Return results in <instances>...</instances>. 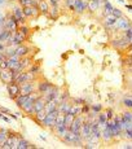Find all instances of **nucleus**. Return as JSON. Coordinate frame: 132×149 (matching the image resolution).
<instances>
[{"label":"nucleus","instance_id":"c03bdc74","mask_svg":"<svg viewBox=\"0 0 132 149\" xmlns=\"http://www.w3.org/2000/svg\"><path fill=\"white\" fill-rule=\"evenodd\" d=\"M60 0H48V4H51L52 7H58Z\"/></svg>","mask_w":132,"mask_h":149},{"label":"nucleus","instance_id":"dca6fc26","mask_svg":"<svg viewBox=\"0 0 132 149\" xmlns=\"http://www.w3.org/2000/svg\"><path fill=\"white\" fill-rule=\"evenodd\" d=\"M58 104H60V99H54V100H51V101H47V105H45V111H47V114L53 111L54 109H57Z\"/></svg>","mask_w":132,"mask_h":149},{"label":"nucleus","instance_id":"cd10ccee","mask_svg":"<svg viewBox=\"0 0 132 149\" xmlns=\"http://www.w3.org/2000/svg\"><path fill=\"white\" fill-rule=\"evenodd\" d=\"M28 99V96H26V95H21V93H19L18 96L16 97V99H14V102H16L17 105H18L19 108L22 107V105L25 104V102H26V100Z\"/></svg>","mask_w":132,"mask_h":149},{"label":"nucleus","instance_id":"37998d69","mask_svg":"<svg viewBox=\"0 0 132 149\" xmlns=\"http://www.w3.org/2000/svg\"><path fill=\"white\" fill-rule=\"evenodd\" d=\"M0 69H8V58L3 60L1 64H0Z\"/></svg>","mask_w":132,"mask_h":149},{"label":"nucleus","instance_id":"f257e3e1","mask_svg":"<svg viewBox=\"0 0 132 149\" xmlns=\"http://www.w3.org/2000/svg\"><path fill=\"white\" fill-rule=\"evenodd\" d=\"M58 114H60V110L58 109H54L53 111H51V113L47 114V117H45V119L43 121L42 125L45 126V127H48V128H51V130H54V127H56V118Z\"/></svg>","mask_w":132,"mask_h":149},{"label":"nucleus","instance_id":"412c9836","mask_svg":"<svg viewBox=\"0 0 132 149\" xmlns=\"http://www.w3.org/2000/svg\"><path fill=\"white\" fill-rule=\"evenodd\" d=\"M9 36H10V31L8 30V29H3V30L0 31V43H4V44H7Z\"/></svg>","mask_w":132,"mask_h":149},{"label":"nucleus","instance_id":"ddd939ff","mask_svg":"<svg viewBox=\"0 0 132 149\" xmlns=\"http://www.w3.org/2000/svg\"><path fill=\"white\" fill-rule=\"evenodd\" d=\"M45 105H47V101H45L44 96H40L39 99H36L35 101H34V109H35V113L39 110H43V109H45Z\"/></svg>","mask_w":132,"mask_h":149},{"label":"nucleus","instance_id":"423d86ee","mask_svg":"<svg viewBox=\"0 0 132 149\" xmlns=\"http://www.w3.org/2000/svg\"><path fill=\"white\" fill-rule=\"evenodd\" d=\"M18 21L14 18L13 16H10L8 19H5V25H4V29H8L10 33H17L18 31Z\"/></svg>","mask_w":132,"mask_h":149},{"label":"nucleus","instance_id":"864d4df0","mask_svg":"<svg viewBox=\"0 0 132 149\" xmlns=\"http://www.w3.org/2000/svg\"><path fill=\"white\" fill-rule=\"evenodd\" d=\"M123 148H128V149H132V145H131V144H126V145H123Z\"/></svg>","mask_w":132,"mask_h":149},{"label":"nucleus","instance_id":"6e6d98bb","mask_svg":"<svg viewBox=\"0 0 132 149\" xmlns=\"http://www.w3.org/2000/svg\"><path fill=\"white\" fill-rule=\"evenodd\" d=\"M4 3H5V0H0V5H1V4H4Z\"/></svg>","mask_w":132,"mask_h":149},{"label":"nucleus","instance_id":"58836bf2","mask_svg":"<svg viewBox=\"0 0 132 149\" xmlns=\"http://www.w3.org/2000/svg\"><path fill=\"white\" fill-rule=\"evenodd\" d=\"M111 14H113L115 18H119V17H122L123 16V13H122V10L118 9V8H113V12H111Z\"/></svg>","mask_w":132,"mask_h":149},{"label":"nucleus","instance_id":"473e14b6","mask_svg":"<svg viewBox=\"0 0 132 149\" xmlns=\"http://www.w3.org/2000/svg\"><path fill=\"white\" fill-rule=\"evenodd\" d=\"M18 33H21L22 35H25V36H27L28 34H30V29H28L26 25H21V26H18Z\"/></svg>","mask_w":132,"mask_h":149},{"label":"nucleus","instance_id":"393cba45","mask_svg":"<svg viewBox=\"0 0 132 149\" xmlns=\"http://www.w3.org/2000/svg\"><path fill=\"white\" fill-rule=\"evenodd\" d=\"M115 21H117V18L113 16V14H108V16H105V21H104V24H105V26L111 27V26H114Z\"/></svg>","mask_w":132,"mask_h":149},{"label":"nucleus","instance_id":"052dcab7","mask_svg":"<svg viewBox=\"0 0 132 149\" xmlns=\"http://www.w3.org/2000/svg\"><path fill=\"white\" fill-rule=\"evenodd\" d=\"M131 97H132V96H131Z\"/></svg>","mask_w":132,"mask_h":149},{"label":"nucleus","instance_id":"a211bd4d","mask_svg":"<svg viewBox=\"0 0 132 149\" xmlns=\"http://www.w3.org/2000/svg\"><path fill=\"white\" fill-rule=\"evenodd\" d=\"M54 131H56L57 136L61 137V139H64V137L69 134V128L66 127L65 125H62V126H57V127L54 128Z\"/></svg>","mask_w":132,"mask_h":149},{"label":"nucleus","instance_id":"0eeeda50","mask_svg":"<svg viewBox=\"0 0 132 149\" xmlns=\"http://www.w3.org/2000/svg\"><path fill=\"white\" fill-rule=\"evenodd\" d=\"M80 135L84 140H88L90 139V136L92 135V130H91V122L85 121L83 122L82 127H80Z\"/></svg>","mask_w":132,"mask_h":149},{"label":"nucleus","instance_id":"4be33fe9","mask_svg":"<svg viewBox=\"0 0 132 149\" xmlns=\"http://www.w3.org/2000/svg\"><path fill=\"white\" fill-rule=\"evenodd\" d=\"M70 107H71V104H69L67 101H61L58 104V107H57V109L60 110V113H69V110H70Z\"/></svg>","mask_w":132,"mask_h":149},{"label":"nucleus","instance_id":"9b49d317","mask_svg":"<svg viewBox=\"0 0 132 149\" xmlns=\"http://www.w3.org/2000/svg\"><path fill=\"white\" fill-rule=\"evenodd\" d=\"M88 9V1L85 0H74V10L76 13H83Z\"/></svg>","mask_w":132,"mask_h":149},{"label":"nucleus","instance_id":"aec40b11","mask_svg":"<svg viewBox=\"0 0 132 149\" xmlns=\"http://www.w3.org/2000/svg\"><path fill=\"white\" fill-rule=\"evenodd\" d=\"M38 9H39V12L42 14H48V13H49V4H48V1H45V0L39 1Z\"/></svg>","mask_w":132,"mask_h":149},{"label":"nucleus","instance_id":"a878e982","mask_svg":"<svg viewBox=\"0 0 132 149\" xmlns=\"http://www.w3.org/2000/svg\"><path fill=\"white\" fill-rule=\"evenodd\" d=\"M69 113H71V114H74V116H80L82 114V105H76V104H74V105H71L70 107V110H69Z\"/></svg>","mask_w":132,"mask_h":149},{"label":"nucleus","instance_id":"c9c22d12","mask_svg":"<svg viewBox=\"0 0 132 149\" xmlns=\"http://www.w3.org/2000/svg\"><path fill=\"white\" fill-rule=\"evenodd\" d=\"M64 122H65V114L64 113H60L58 116H57V118H56V127L57 126H62L64 125ZM54 127V128H56Z\"/></svg>","mask_w":132,"mask_h":149},{"label":"nucleus","instance_id":"9d476101","mask_svg":"<svg viewBox=\"0 0 132 149\" xmlns=\"http://www.w3.org/2000/svg\"><path fill=\"white\" fill-rule=\"evenodd\" d=\"M21 109L25 111L26 114L28 116H35V109H34V100H31L30 97L26 100V102H25L24 105L21 107Z\"/></svg>","mask_w":132,"mask_h":149},{"label":"nucleus","instance_id":"7ed1b4c3","mask_svg":"<svg viewBox=\"0 0 132 149\" xmlns=\"http://www.w3.org/2000/svg\"><path fill=\"white\" fill-rule=\"evenodd\" d=\"M132 26L131 25V22H130V19H127V18H124V17H119V18H117V21H115V24H114V26L113 27H115V29H118V30H128Z\"/></svg>","mask_w":132,"mask_h":149},{"label":"nucleus","instance_id":"f704fd0d","mask_svg":"<svg viewBox=\"0 0 132 149\" xmlns=\"http://www.w3.org/2000/svg\"><path fill=\"white\" fill-rule=\"evenodd\" d=\"M8 130H5V128H1L0 130V144H3V143L7 140V137H8Z\"/></svg>","mask_w":132,"mask_h":149},{"label":"nucleus","instance_id":"f3484780","mask_svg":"<svg viewBox=\"0 0 132 149\" xmlns=\"http://www.w3.org/2000/svg\"><path fill=\"white\" fill-rule=\"evenodd\" d=\"M52 87H53V86L51 84V83H48V82L43 81V82H40L39 84H38V91H40V92H42L43 95H45V93H47L48 91H49Z\"/></svg>","mask_w":132,"mask_h":149},{"label":"nucleus","instance_id":"20e7f679","mask_svg":"<svg viewBox=\"0 0 132 149\" xmlns=\"http://www.w3.org/2000/svg\"><path fill=\"white\" fill-rule=\"evenodd\" d=\"M35 91V84L33 82H25L22 84H19V93L21 95L28 96L30 93H33Z\"/></svg>","mask_w":132,"mask_h":149},{"label":"nucleus","instance_id":"3c124183","mask_svg":"<svg viewBox=\"0 0 132 149\" xmlns=\"http://www.w3.org/2000/svg\"><path fill=\"white\" fill-rule=\"evenodd\" d=\"M3 51H5V44L4 43H0V52H3Z\"/></svg>","mask_w":132,"mask_h":149},{"label":"nucleus","instance_id":"e433bc0d","mask_svg":"<svg viewBox=\"0 0 132 149\" xmlns=\"http://www.w3.org/2000/svg\"><path fill=\"white\" fill-rule=\"evenodd\" d=\"M123 105L127 109H132V97L131 96L124 97V99H123Z\"/></svg>","mask_w":132,"mask_h":149},{"label":"nucleus","instance_id":"2f4dec72","mask_svg":"<svg viewBox=\"0 0 132 149\" xmlns=\"http://www.w3.org/2000/svg\"><path fill=\"white\" fill-rule=\"evenodd\" d=\"M30 148V143L26 141V140L22 137L21 140H19V143H18V147H17V149H28Z\"/></svg>","mask_w":132,"mask_h":149},{"label":"nucleus","instance_id":"09e8293b","mask_svg":"<svg viewBox=\"0 0 132 149\" xmlns=\"http://www.w3.org/2000/svg\"><path fill=\"white\" fill-rule=\"evenodd\" d=\"M0 119H3V121H5V122H7V123H9V122H10V119H9V118H8V117L3 116V113H1V111H0Z\"/></svg>","mask_w":132,"mask_h":149},{"label":"nucleus","instance_id":"603ef678","mask_svg":"<svg viewBox=\"0 0 132 149\" xmlns=\"http://www.w3.org/2000/svg\"><path fill=\"white\" fill-rule=\"evenodd\" d=\"M128 47H130V49H128V51H130V52H128V53H130V56H132V43H131L130 45H128Z\"/></svg>","mask_w":132,"mask_h":149},{"label":"nucleus","instance_id":"72a5a7b5","mask_svg":"<svg viewBox=\"0 0 132 149\" xmlns=\"http://www.w3.org/2000/svg\"><path fill=\"white\" fill-rule=\"evenodd\" d=\"M122 119H123L124 122H132V111L126 110L124 113L122 114Z\"/></svg>","mask_w":132,"mask_h":149},{"label":"nucleus","instance_id":"6e6552de","mask_svg":"<svg viewBox=\"0 0 132 149\" xmlns=\"http://www.w3.org/2000/svg\"><path fill=\"white\" fill-rule=\"evenodd\" d=\"M12 16L17 19V21H18V24H21V25H24V24H25V21H26V16H25V13H24V8H22V7H17V8H14Z\"/></svg>","mask_w":132,"mask_h":149},{"label":"nucleus","instance_id":"b1692460","mask_svg":"<svg viewBox=\"0 0 132 149\" xmlns=\"http://www.w3.org/2000/svg\"><path fill=\"white\" fill-rule=\"evenodd\" d=\"M97 122L100 125V128H104L106 122H108V117H106L105 113H99L97 114Z\"/></svg>","mask_w":132,"mask_h":149},{"label":"nucleus","instance_id":"a18cd8bd","mask_svg":"<svg viewBox=\"0 0 132 149\" xmlns=\"http://www.w3.org/2000/svg\"><path fill=\"white\" fill-rule=\"evenodd\" d=\"M106 117H108V119H111L114 117V114H113V110H111V109H109V110H106Z\"/></svg>","mask_w":132,"mask_h":149},{"label":"nucleus","instance_id":"a19ab883","mask_svg":"<svg viewBox=\"0 0 132 149\" xmlns=\"http://www.w3.org/2000/svg\"><path fill=\"white\" fill-rule=\"evenodd\" d=\"M124 137L128 140H132V128H128L124 131Z\"/></svg>","mask_w":132,"mask_h":149},{"label":"nucleus","instance_id":"4c0bfd02","mask_svg":"<svg viewBox=\"0 0 132 149\" xmlns=\"http://www.w3.org/2000/svg\"><path fill=\"white\" fill-rule=\"evenodd\" d=\"M28 71H31L33 74H38V73H40V66H39L38 64H36V65L33 64L30 66V69H28Z\"/></svg>","mask_w":132,"mask_h":149},{"label":"nucleus","instance_id":"5fc2aeb1","mask_svg":"<svg viewBox=\"0 0 132 149\" xmlns=\"http://www.w3.org/2000/svg\"><path fill=\"white\" fill-rule=\"evenodd\" d=\"M126 7H127V9H130V10H132V5H128V4H126Z\"/></svg>","mask_w":132,"mask_h":149},{"label":"nucleus","instance_id":"bf43d9fd","mask_svg":"<svg viewBox=\"0 0 132 149\" xmlns=\"http://www.w3.org/2000/svg\"><path fill=\"white\" fill-rule=\"evenodd\" d=\"M93 1H97V0H93Z\"/></svg>","mask_w":132,"mask_h":149},{"label":"nucleus","instance_id":"ea45409f","mask_svg":"<svg viewBox=\"0 0 132 149\" xmlns=\"http://www.w3.org/2000/svg\"><path fill=\"white\" fill-rule=\"evenodd\" d=\"M65 5L69 8V9L74 10V0H65Z\"/></svg>","mask_w":132,"mask_h":149},{"label":"nucleus","instance_id":"c85d7f7f","mask_svg":"<svg viewBox=\"0 0 132 149\" xmlns=\"http://www.w3.org/2000/svg\"><path fill=\"white\" fill-rule=\"evenodd\" d=\"M99 8H100L99 1H93V0H90V1H88V9H90L91 12H96Z\"/></svg>","mask_w":132,"mask_h":149},{"label":"nucleus","instance_id":"c756f323","mask_svg":"<svg viewBox=\"0 0 132 149\" xmlns=\"http://www.w3.org/2000/svg\"><path fill=\"white\" fill-rule=\"evenodd\" d=\"M58 7H52V8H49V13H48V14H49V17H51V18H52V19H56L57 18V17H58Z\"/></svg>","mask_w":132,"mask_h":149},{"label":"nucleus","instance_id":"8fccbe9b","mask_svg":"<svg viewBox=\"0 0 132 149\" xmlns=\"http://www.w3.org/2000/svg\"><path fill=\"white\" fill-rule=\"evenodd\" d=\"M5 58H7V56H5V53L0 52V64H1V61H3V60H5Z\"/></svg>","mask_w":132,"mask_h":149},{"label":"nucleus","instance_id":"6ab92c4d","mask_svg":"<svg viewBox=\"0 0 132 149\" xmlns=\"http://www.w3.org/2000/svg\"><path fill=\"white\" fill-rule=\"evenodd\" d=\"M25 40H26V36L22 35L21 33H18V31H17V33L14 34V39H13V44L12 45H13V47H14V45H16V47H17V45H21V44H24Z\"/></svg>","mask_w":132,"mask_h":149},{"label":"nucleus","instance_id":"4468645a","mask_svg":"<svg viewBox=\"0 0 132 149\" xmlns=\"http://www.w3.org/2000/svg\"><path fill=\"white\" fill-rule=\"evenodd\" d=\"M28 51H30V48H28L27 45H25V44L17 45V47L14 48V52H16V54H17L18 57H25V56H27Z\"/></svg>","mask_w":132,"mask_h":149},{"label":"nucleus","instance_id":"4d7b16f0","mask_svg":"<svg viewBox=\"0 0 132 149\" xmlns=\"http://www.w3.org/2000/svg\"><path fill=\"white\" fill-rule=\"evenodd\" d=\"M10 1H16V0H10Z\"/></svg>","mask_w":132,"mask_h":149},{"label":"nucleus","instance_id":"49530a36","mask_svg":"<svg viewBox=\"0 0 132 149\" xmlns=\"http://www.w3.org/2000/svg\"><path fill=\"white\" fill-rule=\"evenodd\" d=\"M74 102H75L76 105H83L84 104V100L83 99H74Z\"/></svg>","mask_w":132,"mask_h":149},{"label":"nucleus","instance_id":"7c9ffc66","mask_svg":"<svg viewBox=\"0 0 132 149\" xmlns=\"http://www.w3.org/2000/svg\"><path fill=\"white\" fill-rule=\"evenodd\" d=\"M104 8H105L104 16H108V14H111V12H113V5L110 4V1H108V0H106V1H105V4H104Z\"/></svg>","mask_w":132,"mask_h":149},{"label":"nucleus","instance_id":"de8ad7c7","mask_svg":"<svg viewBox=\"0 0 132 149\" xmlns=\"http://www.w3.org/2000/svg\"><path fill=\"white\" fill-rule=\"evenodd\" d=\"M0 111H1V113L8 114V116H9V114H10V110H9V109H7V108H3V107H0Z\"/></svg>","mask_w":132,"mask_h":149},{"label":"nucleus","instance_id":"2eb2a0df","mask_svg":"<svg viewBox=\"0 0 132 149\" xmlns=\"http://www.w3.org/2000/svg\"><path fill=\"white\" fill-rule=\"evenodd\" d=\"M19 60H21V57H18L17 54L8 57V69H10V70L16 69L19 65Z\"/></svg>","mask_w":132,"mask_h":149},{"label":"nucleus","instance_id":"79ce46f5","mask_svg":"<svg viewBox=\"0 0 132 149\" xmlns=\"http://www.w3.org/2000/svg\"><path fill=\"white\" fill-rule=\"evenodd\" d=\"M101 109H102L101 104H93V105H92V110L97 111V113H100V111H101Z\"/></svg>","mask_w":132,"mask_h":149},{"label":"nucleus","instance_id":"bb28decb","mask_svg":"<svg viewBox=\"0 0 132 149\" xmlns=\"http://www.w3.org/2000/svg\"><path fill=\"white\" fill-rule=\"evenodd\" d=\"M74 119H75V116H74V114H71V113H66V114H65V122H64V125L69 128V127L71 126V123L74 122Z\"/></svg>","mask_w":132,"mask_h":149},{"label":"nucleus","instance_id":"39448f33","mask_svg":"<svg viewBox=\"0 0 132 149\" xmlns=\"http://www.w3.org/2000/svg\"><path fill=\"white\" fill-rule=\"evenodd\" d=\"M0 79L5 84L13 83V73L10 69H0Z\"/></svg>","mask_w":132,"mask_h":149},{"label":"nucleus","instance_id":"f03ea898","mask_svg":"<svg viewBox=\"0 0 132 149\" xmlns=\"http://www.w3.org/2000/svg\"><path fill=\"white\" fill-rule=\"evenodd\" d=\"M87 121V118H84L83 117V114H80V116H76L75 119H74V122L71 123V126L69 127V130L73 131V132H76V134H80V127H82L83 122Z\"/></svg>","mask_w":132,"mask_h":149},{"label":"nucleus","instance_id":"5701e85b","mask_svg":"<svg viewBox=\"0 0 132 149\" xmlns=\"http://www.w3.org/2000/svg\"><path fill=\"white\" fill-rule=\"evenodd\" d=\"M45 117H47V111H45V109H43V110H39V111H36V113H35V119H36V122H38L39 125H42L43 121L45 119Z\"/></svg>","mask_w":132,"mask_h":149},{"label":"nucleus","instance_id":"f8f14e48","mask_svg":"<svg viewBox=\"0 0 132 149\" xmlns=\"http://www.w3.org/2000/svg\"><path fill=\"white\" fill-rule=\"evenodd\" d=\"M45 99V101H51V100H54V99H58L60 97V88L58 87H53L51 88L49 91H48L45 95H43Z\"/></svg>","mask_w":132,"mask_h":149},{"label":"nucleus","instance_id":"13d9d810","mask_svg":"<svg viewBox=\"0 0 132 149\" xmlns=\"http://www.w3.org/2000/svg\"><path fill=\"white\" fill-rule=\"evenodd\" d=\"M38 1H42V0H38Z\"/></svg>","mask_w":132,"mask_h":149},{"label":"nucleus","instance_id":"1a4fd4ad","mask_svg":"<svg viewBox=\"0 0 132 149\" xmlns=\"http://www.w3.org/2000/svg\"><path fill=\"white\" fill-rule=\"evenodd\" d=\"M7 90H8V93H9V97L13 100L19 95V84H17V83H14V82L7 84Z\"/></svg>","mask_w":132,"mask_h":149}]
</instances>
